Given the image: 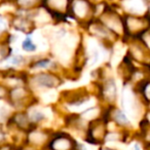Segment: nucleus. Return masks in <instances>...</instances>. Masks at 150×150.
Segmentation results:
<instances>
[{
	"label": "nucleus",
	"instance_id": "6",
	"mask_svg": "<svg viewBox=\"0 0 150 150\" xmlns=\"http://www.w3.org/2000/svg\"><path fill=\"white\" fill-rule=\"evenodd\" d=\"M31 119L34 121H37V120H40V119L43 117V114L41 112H38V111H34V112L31 113Z\"/></svg>",
	"mask_w": 150,
	"mask_h": 150
},
{
	"label": "nucleus",
	"instance_id": "3",
	"mask_svg": "<svg viewBox=\"0 0 150 150\" xmlns=\"http://www.w3.org/2000/svg\"><path fill=\"white\" fill-rule=\"evenodd\" d=\"M38 80H39V83L42 84V86H52V77L47 76V75H41L38 77Z\"/></svg>",
	"mask_w": 150,
	"mask_h": 150
},
{
	"label": "nucleus",
	"instance_id": "5",
	"mask_svg": "<svg viewBox=\"0 0 150 150\" xmlns=\"http://www.w3.org/2000/svg\"><path fill=\"white\" fill-rule=\"evenodd\" d=\"M116 119L118 120V122H120V123H127V116H125L121 111H117L116 112Z\"/></svg>",
	"mask_w": 150,
	"mask_h": 150
},
{
	"label": "nucleus",
	"instance_id": "8",
	"mask_svg": "<svg viewBox=\"0 0 150 150\" xmlns=\"http://www.w3.org/2000/svg\"><path fill=\"white\" fill-rule=\"evenodd\" d=\"M117 139V136L116 135H110L107 137V140H115Z\"/></svg>",
	"mask_w": 150,
	"mask_h": 150
},
{
	"label": "nucleus",
	"instance_id": "2",
	"mask_svg": "<svg viewBox=\"0 0 150 150\" xmlns=\"http://www.w3.org/2000/svg\"><path fill=\"white\" fill-rule=\"evenodd\" d=\"M22 46H23V50H27V52H33V50H36V45L32 42V40L30 38H27V39L24 40Z\"/></svg>",
	"mask_w": 150,
	"mask_h": 150
},
{
	"label": "nucleus",
	"instance_id": "9",
	"mask_svg": "<svg viewBox=\"0 0 150 150\" xmlns=\"http://www.w3.org/2000/svg\"><path fill=\"white\" fill-rule=\"evenodd\" d=\"M1 138H2V135H1V133H0V140H1Z\"/></svg>",
	"mask_w": 150,
	"mask_h": 150
},
{
	"label": "nucleus",
	"instance_id": "7",
	"mask_svg": "<svg viewBox=\"0 0 150 150\" xmlns=\"http://www.w3.org/2000/svg\"><path fill=\"white\" fill-rule=\"evenodd\" d=\"M45 64H48V61H44V62L38 63V64L36 65V67H46L47 65H45Z\"/></svg>",
	"mask_w": 150,
	"mask_h": 150
},
{
	"label": "nucleus",
	"instance_id": "4",
	"mask_svg": "<svg viewBox=\"0 0 150 150\" xmlns=\"http://www.w3.org/2000/svg\"><path fill=\"white\" fill-rule=\"evenodd\" d=\"M30 139L31 141L35 142V143H40L44 140V136L42 134H38V133H34L30 136Z\"/></svg>",
	"mask_w": 150,
	"mask_h": 150
},
{
	"label": "nucleus",
	"instance_id": "1",
	"mask_svg": "<svg viewBox=\"0 0 150 150\" xmlns=\"http://www.w3.org/2000/svg\"><path fill=\"white\" fill-rule=\"evenodd\" d=\"M54 148L57 150H66L69 148V142L65 139H61L54 142Z\"/></svg>",
	"mask_w": 150,
	"mask_h": 150
}]
</instances>
